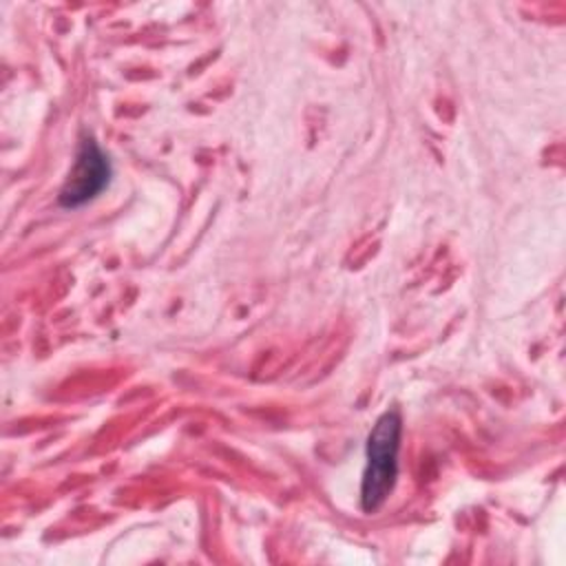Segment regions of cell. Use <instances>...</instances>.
<instances>
[{"label": "cell", "mask_w": 566, "mask_h": 566, "mask_svg": "<svg viewBox=\"0 0 566 566\" xmlns=\"http://www.w3.org/2000/svg\"><path fill=\"white\" fill-rule=\"evenodd\" d=\"M400 433L402 420L396 409L385 411L369 431L365 449L367 464L360 484V504L367 513L378 511L396 484Z\"/></svg>", "instance_id": "6da1fadb"}, {"label": "cell", "mask_w": 566, "mask_h": 566, "mask_svg": "<svg viewBox=\"0 0 566 566\" xmlns=\"http://www.w3.org/2000/svg\"><path fill=\"white\" fill-rule=\"evenodd\" d=\"M111 179V164L104 150L95 144L93 137H84L75 153L73 168L60 188V206L62 208H80L93 201Z\"/></svg>", "instance_id": "7a4b0ae2"}]
</instances>
